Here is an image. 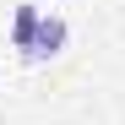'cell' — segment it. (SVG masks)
Segmentation results:
<instances>
[{"instance_id":"cell-1","label":"cell","mask_w":125,"mask_h":125,"mask_svg":"<svg viewBox=\"0 0 125 125\" xmlns=\"http://www.w3.org/2000/svg\"><path fill=\"white\" fill-rule=\"evenodd\" d=\"M65 38H71V27L60 22V16H38L33 44H27V60H54L60 49H65Z\"/></svg>"},{"instance_id":"cell-2","label":"cell","mask_w":125,"mask_h":125,"mask_svg":"<svg viewBox=\"0 0 125 125\" xmlns=\"http://www.w3.org/2000/svg\"><path fill=\"white\" fill-rule=\"evenodd\" d=\"M38 16H44L38 6H22V11H16V22H11V44L22 49V54H27V44H33V27H38Z\"/></svg>"}]
</instances>
